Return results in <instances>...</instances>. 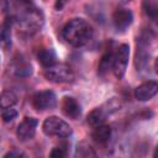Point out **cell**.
Returning <instances> with one entry per match:
<instances>
[{"label": "cell", "mask_w": 158, "mask_h": 158, "mask_svg": "<svg viewBox=\"0 0 158 158\" xmlns=\"http://www.w3.org/2000/svg\"><path fill=\"white\" fill-rule=\"evenodd\" d=\"M0 5L6 19L23 35L37 33L44 23L43 12L32 0H0Z\"/></svg>", "instance_id": "cell-1"}, {"label": "cell", "mask_w": 158, "mask_h": 158, "mask_svg": "<svg viewBox=\"0 0 158 158\" xmlns=\"http://www.w3.org/2000/svg\"><path fill=\"white\" fill-rule=\"evenodd\" d=\"M93 27L84 19H72L62 30L63 40L72 47H83L93 37Z\"/></svg>", "instance_id": "cell-2"}, {"label": "cell", "mask_w": 158, "mask_h": 158, "mask_svg": "<svg viewBox=\"0 0 158 158\" xmlns=\"http://www.w3.org/2000/svg\"><path fill=\"white\" fill-rule=\"evenodd\" d=\"M42 131L47 136L65 138L72 135V127L58 116H49L42 123Z\"/></svg>", "instance_id": "cell-3"}, {"label": "cell", "mask_w": 158, "mask_h": 158, "mask_svg": "<svg viewBox=\"0 0 158 158\" xmlns=\"http://www.w3.org/2000/svg\"><path fill=\"white\" fill-rule=\"evenodd\" d=\"M44 77L53 83H72L74 72L67 64H53L44 69Z\"/></svg>", "instance_id": "cell-4"}, {"label": "cell", "mask_w": 158, "mask_h": 158, "mask_svg": "<svg viewBox=\"0 0 158 158\" xmlns=\"http://www.w3.org/2000/svg\"><path fill=\"white\" fill-rule=\"evenodd\" d=\"M128 58H130V46L126 43L121 44L114 56V63H112V70L117 79L123 78L127 69Z\"/></svg>", "instance_id": "cell-5"}, {"label": "cell", "mask_w": 158, "mask_h": 158, "mask_svg": "<svg viewBox=\"0 0 158 158\" xmlns=\"http://www.w3.org/2000/svg\"><path fill=\"white\" fill-rule=\"evenodd\" d=\"M32 106L38 111L52 110L57 106V96L52 90H42L32 96Z\"/></svg>", "instance_id": "cell-6"}, {"label": "cell", "mask_w": 158, "mask_h": 158, "mask_svg": "<svg viewBox=\"0 0 158 158\" xmlns=\"http://www.w3.org/2000/svg\"><path fill=\"white\" fill-rule=\"evenodd\" d=\"M120 106V104H117L115 100H112L110 104L107 102L106 106H100V107H96L94 110H91L86 117V121L91 126V127H95V126H99L101 123L105 122L106 120V116L107 114H111L112 111L117 110V107Z\"/></svg>", "instance_id": "cell-7"}, {"label": "cell", "mask_w": 158, "mask_h": 158, "mask_svg": "<svg viewBox=\"0 0 158 158\" xmlns=\"http://www.w3.org/2000/svg\"><path fill=\"white\" fill-rule=\"evenodd\" d=\"M37 125H38V121L35 117H25L17 126V130H16L17 138L22 142L32 139L36 135Z\"/></svg>", "instance_id": "cell-8"}, {"label": "cell", "mask_w": 158, "mask_h": 158, "mask_svg": "<svg viewBox=\"0 0 158 158\" xmlns=\"http://www.w3.org/2000/svg\"><path fill=\"white\" fill-rule=\"evenodd\" d=\"M133 21V15L128 9H117L112 15V23L116 31L123 32Z\"/></svg>", "instance_id": "cell-9"}, {"label": "cell", "mask_w": 158, "mask_h": 158, "mask_svg": "<svg viewBox=\"0 0 158 158\" xmlns=\"http://www.w3.org/2000/svg\"><path fill=\"white\" fill-rule=\"evenodd\" d=\"M158 91V84L154 80H148L142 83L135 89V98L138 101H147L151 100Z\"/></svg>", "instance_id": "cell-10"}, {"label": "cell", "mask_w": 158, "mask_h": 158, "mask_svg": "<svg viewBox=\"0 0 158 158\" xmlns=\"http://www.w3.org/2000/svg\"><path fill=\"white\" fill-rule=\"evenodd\" d=\"M60 109H62V112L69 117V118H78L81 114V110H80V105L78 104V101L72 98V96H65L63 98L62 102H60Z\"/></svg>", "instance_id": "cell-11"}, {"label": "cell", "mask_w": 158, "mask_h": 158, "mask_svg": "<svg viewBox=\"0 0 158 158\" xmlns=\"http://www.w3.org/2000/svg\"><path fill=\"white\" fill-rule=\"evenodd\" d=\"M11 21L9 19H5L0 23V47L5 51H7L11 47Z\"/></svg>", "instance_id": "cell-12"}, {"label": "cell", "mask_w": 158, "mask_h": 158, "mask_svg": "<svg viewBox=\"0 0 158 158\" xmlns=\"http://www.w3.org/2000/svg\"><path fill=\"white\" fill-rule=\"evenodd\" d=\"M91 137L95 142H98L100 144H105L111 137V127L107 125H104V123L95 126L91 132Z\"/></svg>", "instance_id": "cell-13"}, {"label": "cell", "mask_w": 158, "mask_h": 158, "mask_svg": "<svg viewBox=\"0 0 158 158\" xmlns=\"http://www.w3.org/2000/svg\"><path fill=\"white\" fill-rule=\"evenodd\" d=\"M37 59H38V62L44 68H48V67L56 64L57 54H56V52H54L53 48H43V49H41L37 53Z\"/></svg>", "instance_id": "cell-14"}, {"label": "cell", "mask_w": 158, "mask_h": 158, "mask_svg": "<svg viewBox=\"0 0 158 158\" xmlns=\"http://www.w3.org/2000/svg\"><path fill=\"white\" fill-rule=\"evenodd\" d=\"M114 52L112 51H107L100 59L99 62V67H98V73L99 75H105L111 68H112V63H114Z\"/></svg>", "instance_id": "cell-15"}, {"label": "cell", "mask_w": 158, "mask_h": 158, "mask_svg": "<svg viewBox=\"0 0 158 158\" xmlns=\"http://www.w3.org/2000/svg\"><path fill=\"white\" fill-rule=\"evenodd\" d=\"M14 70H15V74H16L17 77H21V78L30 77V75L32 74V67H31V64H30L27 60L21 59V58H19V59L15 62Z\"/></svg>", "instance_id": "cell-16"}, {"label": "cell", "mask_w": 158, "mask_h": 158, "mask_svg": "<svg viewBox=\"0 0 158 158\" xmlns=\"http://www.w3.org/2000/svg\"><path fill=\"white\" fill-rule=\"evenodd\" d=\"M17 102V96L12 90H4L0 94V109L11 107Z\"/></svg>", "instance_id": "cell-17"}, {"label": "cell", "mask_w": 158, "mask_h": 158, "mask_svg": "<svg viewBox=\"0 0 158 158\" xmlns=\"http://www.w3.org/2000/svg\"><path fill=\"white\" fill-rule=\"evenodd\" d=\"M143 9L147 16H149L152 20H156L157 12H158V6H157V0H144L143 2Z\"/></svg>", "instance_id": "cell-18"}, {"label": "cell", "mask_w": 158, "mask_h": 158, "mask_svg": "<svg viewBox=\"0 0 158 158\" xmlns=\"http://www.w3.org/2000/svg\"><path fill=\"white\" fill-rule=\"evenodd\" d=\"M19 115L17 110L14 109V106L11 107H5V109H1V118L4 122H10L12 121L14 118H16Z\"/></svg>", "instance_id": "cell-19"}, {"label": "cell", "mask_w": 158, "mask_h": 158, "mask_svg": "<svg viewBox=\"0 0 158 158\" xmlns=\"http://www.w3.org/2000/svg\"><path fill=\"white\" fill-rule=\"evenodd\" d=\"M77 156H79V157H90V156H96V153L93 151V148L89 146V144H86V143H84V142H81L80 144H78V148H77V153H75Z\"/></svg>", "instance_id": "cell-20"}, {"label": "cell", "mask_w": 158, "mask_h": 158, "mask_svg": "<svg viewBox=\"0 0 158 158\" xmlns=\"http://www.w3.org/2000/svg\"><path fill=\"white\" fill-rule=\"evenodd\" d=\"M49 156L53 157V158H62V157H65L67 156V152H65V149L63 147H54L51 151Z\"/></svg>", "instance_id": "cell-21"}, {"label": "cell", "mask_w": 158, "mask_h": 158, "mask_svg": "<svg viewBox=\"0 0 158 158\" xmlns=\"http://www.w3.org/2000/svg\"><path fill=\"white\" fill-rule=\"evenodd\" d=\"M67 2H68V0H57V1H56V5H54L56 10H57V11H60V10L65 6Z\"/></svg>", "instance_id": "cell-22"}, {"label": "cell", "mask_w": 158, "mask_h": 158, "mask_svg": "<svg viewBox=\"0 0 158 158\" xmlns=\"http://www.w3.org/2000/svg\"><path fill=\"white\" fill-rule=\"evenodd\" d=\"M14 156L20 157V156H23V154H22L21 152H16V151H12V152H9V153L5 154V157H14Z\"/></svg>", "instance_id": "cell-23"}]
</instances>
